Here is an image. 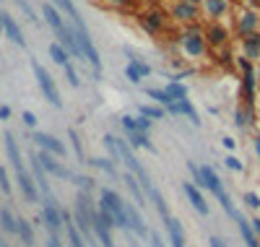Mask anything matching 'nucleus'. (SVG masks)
Masks as SVG:
<instances>
[{
  "label": "nucleus",
  "instance_id": "obj_3",
  "mask_svg": "<svg viewBox=\"0 0 260 247\" xmlns=\"http://www.w3.org/2000/svg\"><path fill=\"white\" fill-rule=\"evenodd\" d=\"M203 182H206V188L216 195V200H219V203L224 206V211L234 219L240 211H234V206H232V200H229V195H226V190L221 188V179H219V174H216L211 167H203Z\"/></svg>",
  "mask_w": 260,
  "mask_h": 247
},
{
  "label": "nucleus",
  "instance_id": "obj_9",
  "mask_svg": "<svg viewBox=\"0 0 260 247\" xmlns=\"http://www.w3.org/2000/svg\"><path fill=\"white\" fill-rule=\"evenodd\" d=\"M16 179H18V185H21V193H24V198L34 203V200L39 198V188H37V182H34V179L26 174V169L16 172Z\"/></svg>",
  "mask_w": 260,
  "mask_h": 247
},
{
  "label": "nucleus",
  "instance_id": "obj_21",
  "mask_svg": "<svg viewBox=\"0 0 260 247\" xmlns=\"http://www.w3.org/2000/svg\"><path fill=\"white\" fill-rule=\"evenodd\" d=\"M50 57H52L57 65H62V68L71 63V60H68V50H65L60 42H57V44H50Z\"/></svg>",
  "mask_w": 260,
  "mask_h": 247
},
{
  "label": "nucleus",
  "instance_id": "obj_7",
  "mask_svg": "<svg viewBox=\"0 0 260 247\" xmlns=\"http://www.w3.org/2000/svg\"><path fill=\"white\" fill-rule=\"evenodd\" d=\"M125 213H127V224H130V232L138 234V237H148V229H146V224L136 208V203H125Z\"/></svg>",
  "mask_w": 260,
  "mask_h": 247
},
{
  "label": "nucleus",
  "instance_id": "obj_11",
  "mask_svg": "<svg viewBox=\"0 0 260 247\" xmlns=\"http://www.w3.org/2000/svg\"><path fill=\"white\" fill-rule=\"evenodd\" d=\"M3 141H6V153H8V159H11V164L16 167V172H21L24 169V162H21V151H18V143H16V138H13V133H3Z\"/></svg>",
  "mask_w": 260,
  "mask_h": 247
},
{
  "label": "nucleus",
  "instance_id": "obj_32",
  "mask_svg": "<svg viewBox=\"0 0 260 247\" xmlns=\"http://www.w3.org/2000/svg\"><path fill=\"white\" fill-rule=\"evenodd\" d=\"M73 182L86 193V190H91V185H94V179H89V177H78V174H73Z\"/></svg>",
  "mask_w": 260,
  "mask_h": 247
},
{
  "label": "nucleus",
  "instance_id": "obj_16",
  "mask_svg": "<svg viewBox=\"0 0 260 247\" xmlns=\"http://www.w3.org/2000/svg\"><path fill=\"white\" fill-rule=\"evenodd\" d=\"M234 221L240 224V234H242L245 244H247V247H260V244H257V239H255V234H252L250 221H245V219H242V213H237V216H234Z\"/></svg>",
  "mask_w": 260,
  "mask_h": 247
},
{
  "label": "nucleus",
  "instance_id": "obj_31",
  "mask_svg": "<svg viewBox=\"0 0 260 247\" xmlns=\"http://www.w3.org/2000/svg\"><path fill=\"white\" fill-rule=\"evenodd\" d=\"M104 148L110 151V156H115V159L120 156V151H117V138H112V136H107V138H104Z\"/></svg>",
  "mask_w": 260,
  "mask_h": 247
},
{
  "label": "nucleus",
  "instance_id": "obj_38",
  "mask_svg": "<svg viewBox=\"0 0 260 247\" xmlns=\"http://www.w3.org/2000/svg\"><path fill=\"white\" fill-rule=\"evenodd\" d=\"M252 26H255V16H250V13H247V18L242 21V32H250Z\"/></svg>",
  "mask_w": 260,
  "mask_h": 247
},
{
  "label": "nucleus",
  "instance_id": "obj_42",
  "mask_svg": "<svg viewBox=\"0 0 260 247\" xmlns=\"http://www.w3.org/2000/svg\"><path fill=\"white\" fill-rule=\"evenodd\" d=\"M47 247H62V244H60V239H57V237H52V234H50V237H47Z\"/></svg>",
  "mask_w": 260,
  "mask_h": 247
},
{
  "label": "nucleus",
  "instance_id": "obj_41",
  "mask_svg": "<svg viewBox=\"0 0 260 247\" xmlns=\"http://www.w3.org/2000/svg\"><path fill=\"white\" fill-rule=\"evenodd\" d=\"M211 247H226V242L224 239H219V237H211V242H208Z\"/></svg>",
  "mask_w": 260,
  "mask_h": 247
},
{
  "label": "nucleus",
  "instance_id": "obj_20",
  "mask_svg": "<svg viewBox=\"0 0 260 247\" xmlns=\"http://www.w3.org/2000/svg\"><path fill=\"white\" fill-rule=\"evenodd\" d=\"M0 227H3V232H8V234H16L18 219H13V213L8 208H0Z\"/></svg>",
  "mask_w": 260,
  "mask_h": 247
},
{
  "label": "nucleus",
  "instance_id": "obj_46",
  "mask_svg": "<svg viewBox=\"0 0 260 247\" xmlns=\"http://www.w3.org/2000/svg\"><path fill=\"white\" fill-rule=\"evenodd\" d=\"M0 29H3V11H0Z\"/></svg>",
  "mask_w": 260,
  "mask_h": 247
},
{
  "label": "nucleus",
  "instance_id": "obj_17",
  "mask_svg": "<svg viewBox=\"0 0 260 247\" xmlns=\"http://www.w3.org/2000/svg\"><path fill=\"white\" fill-rule=\"evenodd\" d=\"M16 234L21 237V242H24L26 247H34V229L31 224L26 219H18V227H16Z\"/></svg>",
  "mask_w": 260,
  "mask_h": 247
},
{
  "label": "nucleus",
  "instance_id": "obj_8",
  "mask_svg": "<svg viewBox=\"0 0 260 247\" xmlns=\"http://www.w3.org/2000/svg\"><path fill=\"white\" fill-rule=\"evenodd\" d=\"M31 169H34V182H37V188L45 193V198L47 200H52V190H50V182H47V174H45V169H42V164H39V156L34 153L31 156Z\"/></svg>",
  "mask_w": 260,
  "mask_h": 247
},
{
  "label": "nucleus",
  "instance_id": "obj_15",
  "mask_svg": "<svg viewBox=\"0 0 260 247\" xmlns=\"http://www.w3.org/2000/svg\"><path fill=\"white\" fill-rule=\"evenodd\" d=\"M172 115H187L192 122H198V115H195V109H192V104L187 102V99H180V102H172L169 107H167Z\"/></svg>",
  "mask_w": 260,
  "mask_h": 247
},
{
  "label": "nucleus",
  "instance_id": "obj_10",
  "mask_svg": "<svg viewBox=\"0 0 260 247\" xmlns=\"http://www.w3.org/2000/svg\"><path fill=\"white\" fill-rule=\"evenodd\" d=\"M3 32H6V37H8L11 42H16V44H18V47H26L24 32L18 29V24L13 21V16H8V13H3Z\"/></svg>",
  "mask_w": 260,
  "mask_h": 247
},
{
  "label": "nucleus",
  "instance_id": "obj_45",
  "mask_svg": "<svg viewBox=\"0 0 260 247\" xmlns=\"http://www.w3.org/2000/svg\"><path fill=\"white\" fill-rule=\"evenodd\" d=\"M125 234H127V239H130V247H141V244H138V242H136L133 237H130V232H125Z\"/></svg>",
  "mask_w": 260,
  "mask_h": 247
},
{
  "label": "nucleus",
  "instance_id": "obj_48",
  "mask_svg": "<svg viewBox=\"0 0 260 247\" xmlns=\"http://www.w3.org/2000/svg\"><path fill=\"white\" fill-rule=\"evenodd\" d=\"M255 229H257V232H260V221H255Z\"/></svg>",
  "mask_w": 260,
  "mask_h": 247
},
{
  "label": "nucleus",
  "instance_id": "obj_35",
  "mask_svg": "<svg viewBox=\"0 0 260 247\" xmlns=\"http://www.w3.org/2000/svg\"><path fill=\"white\" fill-rule=\"evenodd\" d=\"M16 3H18V8H21V11H24V13L29 16V21H34V24H37V16H34V11H31V6L26 3V0H16Z\"/></svg>",
  "mask_w": 260,
  "mask_h": 247
},
{
  "label": "nucleus",
  "instance_id": "obj_26",
  "mask_svg": "<svg viewBox=\"0 0 260 247\" xmlns=\"http://www.w3.org/2000/svg\"><path fill=\"white\" fill-rule=\"evenodd\" d=\"M146 94H148L151 99H156L159 104H167V107H169L172 102H175V99H172V97H169L167 91H161V88H148V91H146Z\"/></svg>",
  "mask_w": 260,
  "mask_h": 247
},
{
  "label": "nucleus",
  "instance_id": "obj_13",
  "mask_svg": "<svg viewBox=\"0 0 260 247\" xmlns=\"http://www.w3.org/2000/svg\"><path fill=\"white\" fill-rule=\"evenodd\" d=\"M167 234H169V242L172 247H185V232H182V224L177 219H172L167 224Z\"/></svg>",
  "mask_w": 260,
  "mask_h": 247
},
{
  "label": "nucleus",
  "instance_id": "obj_22",
  "mask_svg": "<svg viewBox=\"0 0 260 247\" xmlns=\"http://www.w3.org/2000/svg\"><path fill=\"white\" fill-rule=\"evenodd\" d=\"M127 78L130 81H141V76H146L148 73V65H143V63H138L136 57H133V65H127Z\"/></svg>",
  "mask_w": 260,
  "mask_h": 247
},
{
  "label": "nucleus",
  "instance_id": "obj_30",
  "mask_svg": "<svg viewBox=\"0 0 260 247\" xmlns=\"http://www.w3.org/2000/svg\"><path fill=\"white\" fill-rule=\"evenodd\" d=\"M141 115H143V117H154V120H159V117L164 115V109H161V107H141Z\"/></svg>",
  "mask_w": 260,
  "mask_h": 247
},
{
  "label": "nucleus",
  "instance_id": "obj_14",
  "mask_svg": "<svg viewBox=\"0 0 260 247\" xmlns=\"http://www.w3.org/2000/svg\"><path fill=\"white\" fill-rule=\"evenodd\" d=\"M42 13H45V18H47V24H50V26L55 29V34L65 29V21H62V16L57 13V8H55V6L45 3V8H42Z\"/></svg>",
  "mask_w": 260,
  "mask_h": 247
},
{
  "label": "nucleus",
  "instance_id": "obj_4",
  "mask_svg": "<svg viewBox=\"0 0 260 247\" xmlns=\"http://www.w3.org/2000/svg\"><path fill=\"white\" fill-rule=\"evenodd\" d=\"M42 221L52 237H57L60 227H62V211L55 206V200H45V208H42Z\"/></svg>",
  "mask_w": 260,
  "mask_h": 247
},
{
  "label": "nucleus",
  "instance_id": "obj_29",
  "mask_svg": "<svg viewBox=\"0 0 260 247\" xmlns=\"http://www.w3.org/2000/svg\"><path fill=\"white\" fill-rule=\"evenodd\" d=\"M187 169H190V174H192V182H195V188H206V182H203V169L201 167H195V162H187Z\"/></svg>",
  "mask_w": 260,
  "mask_h": 247
},
{
  "label": "nucleus",
  "instance_id": "obj_44",
  "mask_svg": "<svg viewBox=\"0 0 260 247\" xmlns=\"http://www.w3.org/2000/svg\"><path fill=\"white\" fill-rule=\"evenodd\" d=\"M226 164H229L232 169H242V164H240V162H237V159H234V156H232V159H226Z\"/></svg>",
  "mask_w": 260,
  "mask_h": 247
},
{
  "label": "nucleus",
  "instance_id": "obj_27",
  "mask_svg": "<svg viewBox=\"0 0 260 247\" xmlns=\"http://www.w3.org/2000/svg\"><path fill=\"white\" fill-rule=\"evenodd\" d=\"M206 8H208L213 16H221V13L229 8V3H226V0H206Z\"/></svg>",
  "mask_w": 260,
  "mask_h": 247
},
{
  "label": "nucleus",
  "instance_id": "obj_40",
  "mask_svg": "<svg viewBox=\"0 0 260 247\" xmlns=\"http://www.w3.org/2000/svg\"><path fill=\"white\" fill-rule=\"evenodd\" d=\"M245 200H247V203H250L252 208H257V206H260V200H257V195H252V193H250V195H245Z\"/></svg>",
  "mask_w": 260,
  "mask_h": 247
},
{
  "label": "nucleus",
  "instance_id": "obj_5",
  "mask_svg": "<svg viewBox=\"0 0 260 247\" xmlns=\"http://www.w3.org/2000/svg\"><path fill=\"white\" fill-rule=\"evenodd\" d=\"M39 156V164H42V169H45L47 174H55V177H62V179H73V174L65 169L60 162H55L52 159V153H47V151H42V153H37Z\"/></svg>",
  "mask_w": 260,
  "mask_h": 247
},
{
  "label": "nucleus",
  "instance_id": "obj_23",
  "mask_svg": "<svg viewBox=\"0 0 260 247\" xmlns=\"http://www.w3.org/2000/svg\"><path fill=\"white\" fill-rule=\"evenodd\" d=\"M122 125L127 133H146L148 130V120H136V117H125Z\"/></svg>",
  "mask_w": 260,
  "mask_h": 247
},
{
  "label": "nucleus",
  "instance_id": "obj_12",
  "mask_svg": "<svg viewBox=\"0 0 260 247\" xmlns=\"http://www.w3.org/2000/svg\"><path fill=\"white\" fill-rule=\"evenodd\" d=\"M185 193H187V198H190V203H192V208L198 211L201 216H208V203H206V198L201 195V190L195 188L192 182H185Z\"/></svg>",
  "mask_w": 260,
  "mask_h": 247
},
{
  "label": "nucleus",
  "instance_id": "obj_33",
  "mask_svg": "<svg viewBox=\"0 0 260 247\" xmlns=\"http://www.w3.org/2000/svg\"><path fill=\"white\" fill-rule=\"evenodd\" d=\"M62 71H65V78H68V83H71V86H78V83H81V81H78V76H76V71H73V65H71V63L65 65Z\"/></svg>",
  "mask_w": 260,
  "mask_h": 247
},
{
  "label": "nucleus",
  "instance_id": "obj_47",
  "mask_svg": "<svg viewBox=\"0 0 260 247\" xmlns=\"http://www.w3.org/2000/svg\"><path fill=\"white\" fill-rule=\"evenodd\" d=\"M0 247H8V244H6V239H0Z\"/></svg>",
  "mask_w": 260,
  "mask_h": 247
},
{
  "label": "nucleus",
  "instance_id": "obj_18",
  "mask_svg": "<svg viewBox=\"0 0 260 247\" xmlns=\"http://www.w3.org/2000/svg\"><path fill=\"white\" fill-rule=\"evenodd\" d=\"M122 182L127 185V190H130V193H133V198H136V203H141V206H143V188H141V182H138V177L127 172V174L122 177Z\"/></svg>",
  "mask_w": 260,
  "mask_h": 247
},
{
  "label": "nucleus",
  "instance_id": "obj_34",
  "mask_svg": "<svg viewBox=\"0 0 260 247\" xmlns=\"http://www.w3.org/2000/svg\"><path fill=\"white\" fill-rule=\"evenodd\" d=\"M0 190H3L6 195H11V182H8V174H6L3 167H0Z\"/></svg>",
  "mask_w": 260,
  "mask_h": 247
},
{
  "label": "nucleus",
  "instance_id": "obj_25",
  "mask_svg": "<svg viewBox=\"0 0 260 247\" xmlns=\"http://www.w3.org/2000/svg\"><path fill=\"white\" fill-rule=\"evenodd\" d=\"M164 91H167L172 99H175V102H180V99H185V97H187V88H185V86H180V83H169V86L164 88Z\"/></svg>",
  "mask_w": 260,
  "mask_h": 247
},
{
  "label": "nucleus",
  "instance_id": "obj_2",
  "mask_svg": "<svg viewBox=\"0 0 260 247\" xmlns=\"http://www.w3.org/2000/svg\"><path fill=\"white\" fill-rule=\"evenodd\" d=\"M31 71H34V76H37V83H39V88H42V94L47 97V102H50L52 107H62V99H60L57 86H55L52 76H50L45 68H42L39 60H31Z\"/></svg>",
  "mask_w": 260,
  "mask_h": 247
},
{
  "label": "nucleus",
  "instance_id": "obj_24",
  "mask_svg": "<svg viewBox=\"0 0 260 247\" xmlns=\"http://www.w3.org/2000/svg\"><path fill=\"white\" fill-rule=\"evenodd\" d=\"M127 136H130V143H133V146H141V148H146V151H151V153H154V146L148 143L146 133H127Z\"/></svg>",
  "mask_w": 260,
  "mask_h": 247
},
{
  "label": "nucleus",
  "instance_id": "obj_39",
  "mask_svg": "<svg viewBox=\"0 0 260 247\" xmlns=\"http://www.w3.org/2000/svg\"><path fill=\"white\" fill-rule=\"evenodd\" d=\"M24 122H26L29 128H34V125H37V117H34V112H24Z\"/></svg>",
  "mask_w": 260,
  "mask_h": 247
},
{
  "label": "nucleus",
  "instance_id": "obj_6",
  "mask_svg": "<svg viewBox=\"0 0 260 247\" xmlns=\"http://www.w3.org/2000/svg\"><path fill=\"white\" fill-rule=\"evenodd\" d=\"M34 141L42 146V151H47L52 156H65V146L55 136H47V133H34Z\"/></svg>",
  "mask_w": 260,
  "mask_h": 247
},
{
  "label": "nucleus",
  "instance_id": "obj_36",
  "mask_svg": "<svg viewBox=\"0 0 260 247\" xmlns=\"http://www.w3.org/2000/svg\"><path fill=\"white\" fill-rule=\"evenodd\" d=\"M71 141H73V148H76V153H78V159H83V148H81V141H78V136H76V130H71Z\"/></svg>",
  "mask_w": 260,
  "mask_h": 247
},
{
  "label": "nucleus",
  "instance_id": "obj_1",
  "mask_svg": "<svg viewBox=\"0 0 260 247\" xmlns=\"http://www.w3.org/2000/svg\"><path fill=\"white\" fill-rule=\"evenodd\" d=\"M102 208H104V211H110V216L115 219V227L130 232L127 213H125V200H122L115 190H102Z\"/></svg>",
  "mask_w": 260,
  "mask_h": 247
},
{
  "label": "nucleus",
  "instance_id": "obj_37",
  "mask_svg": "<svg viewBox=\"0 0 260 247\" xmlns=\"http://www.w3.org/2000/svg\"><path fill=\"white\" fill-rule=\"evenodd\" d=\"M148 239H151V247H164V242H161V237L154 232V229H151L148 232Z\"/></svg>",
  "mask_w": 260,
  "mask_h": 247
},
{
  "label": "nucleus",
  "instance_id": "obj_19",
  "mask_svg": "<svg viewBox=\"0 0 260 247\" xmlns=\"http://www.w3.org/2000/svg\"><path fill=\"white\" fill-rule=\"evenodd\" d=\"M172 11H175V16H177V18H182V21H192L195 16H198V11H195V6H192V3H187V0H182V3H177V6L172 8Z\"/></svg>",
  "mask_w": 260,
  "mask_h": 247
},
{
  "label": "nucleus",
  "instance_id": "obj_43",
  "mask_svg": "<svg viewBox=\"0 0 260 247\" xmlns=\"http://www.w3.org/2000/svg\"><path fill=\"white\" fill-rule=\"evenodd\" d=\"M11 117V107H0V120H8Z\"/></svg>",
  "mask_w": 260,
  "mask_h": 247
},
{
  "label": "nucleus",
  "instance_id": "obj_28",
  "mask_svg": "<svg viewBox=\"0 0 260 247\" xmlns=\"http://www.w3.org/2000/svg\"><path fill=\"white\" fill-rule=\"evenodd\" d=\"M89 164L91 167H99V169H104L110 177H117V172H115V164L112 162H107V159H89Z\"/></svg>",
  "mask_w": 260,
  "mask_h": 247
}]
</instances>
